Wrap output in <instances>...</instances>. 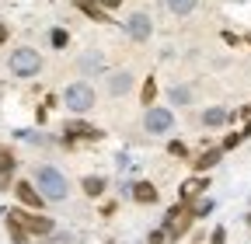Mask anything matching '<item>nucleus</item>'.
I'll use <instances>...</instances> for the list:
<instances>
[{"label":"nucleus","instance_id":"obj_1","mask_svg":"<svg viewBox=\"0 0 251 244\" xmlns=\"http://www.w3.org/2000/svg\"><path fill=\"white\" fill-rule=\"evenodd\" d=\"M35 181H39L42 199H49V202H63V199H67V178H63L56 168H39Z\"/></svg>","mask_w":251,"mask_h":244},{"label":"nucleus","instance_id":"obj_2","mask_svg":"<svg viewBox=\"0 0 251 244\" xmlns=\"http://www.w3.org/2000/svg\"><path fill=\"white\" fill-rule=\"evenodd\" d=\"M39 67H42V59L35 49H14L11 52V73L14 77H35Z\"/></svg>","mask_w":251,"mask_h":244},{"label":"nucleus","instance_id":"obj_3","mask_svg":"<svg viewBox=\"0 0 251 244\" xmlns=\"http://www.w3.org/2000/svg\"><path fill=\"white\" fill-rule=\"evenodd\" d=\"M63 105H67L70 112H87V108H94V91L87 87V84H70L67 91H63Z\"/></svg>","mask_w":251,"mask_h":244},{"label":"nucleus","instance_id":"obj_4","mask_svg":"<svg viewBox=\"0 0 251 244\" xmlns=\"http://www.w3.org/2000/svg\"><path fill=\"white\" fill-rule=\"evenodd\" d=\"M7 217H14L28 234H52V220L42 217V213H25V209H11Z\"/></svg>","mask_w":251,"mask_h":244},{"label":"nucleus","instance_id":"obj_5","mask_svg":"<svg viewBox=\"0 0 251 244\" xmlns=\"http://www.w3.org/2000/svg\"><path fill=\"white\" fill-rule=\"evenodd\" d=\"M63 133H67V136H63L67 146H74V140H98L101 136V129L87 126V122H67V129H63Z\"/></svg>","mask_w":251,"mask_h":244},{"label":"nucleus","instance_id":"obj_6","mask_svg":"<svg viewBox=\"0 0 251 244\" xmlns=\"http://www.w3.org/2000/svg\"><path fill=\"white\" fill-rule=\"evenodd\" d=\"M171 122H175V115L168 108H147V129L150 133H168Z\"/></svg>","mask_w":251,"mask_h":244},{"label":"nucleus","instance_id":"obj_7","mask_svg":"<svg viewBox=\"0 0 251 244\" xmlns=\"http://www.w3.org/2000/svg\"><path fill=\"white\" fill-rule=\"evenodd\" d=\"M126 32H129L136 42H147V39H150V32H153V24H150V18H147V14H133L129 21H126Z\"/></svg>","mask_w":251,"mask_h":244},{"label":"nucleus","instance_id":"obj_8","mask_svg":"<svg viewBox=\"0 0 251 244\" xmlns=\"http://www.w3.org/2000/svg\"><path fill=\"white\" fill-rule=\"evenodd\" d=\"M14 192H18V199H21L25 206H31V209H42V202H46V199H42V192L31 185V181H18Z\"/></svg>","mask_w":251,"mask_h":244},{"label":"nucleus","instance_id":"obj_9","mask_svg":"<svg viewBox=\"0 0 251 244\" xmlns=\"http://www.w3.org/2000/svg\"><path fill=\"white\" fill-rule=\"evenodd\" d=\"M77 7L87 14V18H94V21H101V24H108L112 18H108V11L98 4V0H77Z\"/></svg>","mask_w":251,"mask_h":244},{"label":"nucleus","instance_id":"obj_10","mask_svg":"<svg viewBox=\"0 0 251 244\" xmlns=\"http://www.w3.org/2000/svg\"><path fill=\"white\" fill-rule=\"evenodd\" d=\"M14 157H11V150L7 146H0V189H7V181H11V171H14Z\"/></svg>","mask_w":251,"mask_h":244},{"label":"nucleus","instance_id":"obj_11","mask_svg":"<svg viewBox=\"0 0 251 244\" xmlns=\"http://www.w3.org/2000/svg\"><path fill=\"white\" fill-rule=\"evenodd\" d=\"M133 199L143 202V206L147 202H157V189L150 185V181H136V185H133Z\"/></svg>","mask_w":251,"mask_h":244},{"label":"nucleus","instance_id":"obj_12","mask_svg":"<svg viewBox=\"0 0 251 244\" xmlns=\"http://www.w3.org/2000/svg\"><path fill=\"white\" fill-rule=\"evenodd\" d=\"M202 189H209V181H206V178H188V181H185V185H181V199L188 202V199H192V195H199Z\"/></svg>","mask_w":251,"mask_h":244},{"label":"nucleus","instance_id":"obj_13","mask_svg":"<svg viewBox=\"0 0 251 244\" xmlns=\"http://www.w3.org/2000/svg\"><path fill=\"white\" fill-rule=\"evenodd\" d=\"M196 4H199V0H168V11L178 14V18H185V14L196 11Z\"/></svg>","mask_w":251,"mask_h":244},{"label":"nucleus","instance_id":"obj_14","mask_svg":"<svg viewBox=\"0 0 251 244\" xmlns=\"http://www.w3.org/2000/svg\"><path fill=\"white\" fill-rule=\"evenodd\" d=\"M7 234H11V241H14V244H28V230H25L14 217H7Z\"/></svg>","mask_w":251,"mask_h":244},{"label":"nucleus","instance_id":"obj_15","mask_svg":"<svg viewBox=\"0 0 251 244\" xmlns=\"http://www.w3.org/2000/svg\"><path fill=\"white\" fill-rule=\"evenodd\" d=\"M129 84H133L129 73H112V80H108V87L115 91V95H126V91H129Z\"/></svg>","mask_w":251,"mask_h":244},{"label":"nucleus","instance_id":"obj_16","mask_svg":"<svg viewBox=\"0 0 251 244\" xmlns=\"http://www.w3.org/2000/svg\"><path fill=\"white\" fill-rule=\"evenodd\" d=\"M220 164V150H206V154L196 161V171H209V168H216Z\"/></svg>","mask_w":251,"mask_h":244},{"label":"nucleus","instance_id":"obj_17","mask_svg":"<svg viewBox=\"0 0 251 244\" xmlns=\"http://www.w3.org/2000/svg\"><path fill=\"white\" fill-rule=\"evenodd\" d=\"M84 192L94 199V195H101L105 192V178H84Z\"/></svg>","mask_w":251,"mask_h":244},{"label":"nucleus","instance_id":"obj_18","mask_svg":"<svg viewBox=\"0 0 251 244\" xmlns=\"http://www.w3.org/2000/svg\"><path fill=\"white\" fill-rule=\"evenodd\" d=\"M202 122H206V126H224V122H227V112H224V108H209V112L202 115Z\"/></svg>","mask_w":251,"mask_h":244},{"label":"nucleus","instance_id":"obj_19","mask_svg":"<svg viewBox=\"0 0 251 244\" xmlns=\"http://www.w3.org/2000/svg\"><path fill=\"white\" fill-rule=\"evenodd\" d=\"M168 154H171V157H188V146H185L181 140H171V143H168Z\"/></svg>","mask_w":251,"mask_h":244},{"label":"nucleus","instance_id":"obj_20","mask_svg":"<svg viewBox=\"0 0 251 244\" xmlns=\"http://www.w3.org/2000/svg\"><path fill=\"white\" fill-rule=\"evenodd\" d=\"M206 213H213V199H199L192 206V217H206Z\"/></svg>","mask_w":251,"mask_h":244},{"label":"nucleus","instance_id":"obj_21","mask_svg":"<svg viewBox=\"0 0 251 244\" xmlns=\"http://www.w3.org/2000/svg\"><path fill=\"white\" fill-rule=\"evenodd\" d=\"M153 98H157V84L147 80V84H143V105H153Z\"/></svg>","mask_w":251,"mask_h":244},{"label":"nucleus","instance_id":"obj_22","mask_svg":"<svg viewBox=\"0 0 251 244\" xmlns=\"http://www.w3.org/2000/svg\"><path fill=\"white\" fill-rule=\"evenodd\" d=\"M49 39H52V46H56V49H63V46H67V42H70V35H67V32H63V28H56V32H52Z\"/></svg>","mask_w":251,"mask_h":244},{"label":"nucleus","instance_id":"obj_23","mask_svg":"<svg viewBox=\"0 0 251 244\" xmlns=\"http://www.w3.org/2000/svg\"><path fill=\"white\" fill-rule=\"evenodd\" d=\"M241 140H244L241 133H230V136L224 140V150H234V146H241Z\"/></svg>","mask_w":251,"mask_h":244},{"label":"nucleus","instance_id":"obj_24","mask_svg":"<svg viewBox=\"0 0 251 244\" xmlns=\"http://www.w3.org/2000/svg\"><path fill=\"white\" fill-rule=\"evenodd\" d=\"M171 101H175V105L188 101V91H185V87H175V91H171Z\"/></svg>","mask_w":251,"mask_h":244},{"label":"nucleus","instance_id":"obj_25","mask_svg":"<svg viewBox=\"0 0 251 244\" xmlns=\"http://www.w3.org/2000/svg\"><path fill=\"white\" fill-rule=\"evenodd\" d=\"M209 244H227V230H224V227H216L213 237H209Z\"/></svg>","mask_w":251,"mask_h":244},{"label":"nucleus","instance_id":"obj_26","mask_svg":"<svg viewBox=\"0 0 251 244\" xmlns=\"http://www.w3.org/2000/svg\"><path fill=\"white\" fill-rule=\"evenodd\" d=\"M147 244H164V230H153V234H150V241H147Z\"/></svg>","mask_w":251,"mask_h":244},{"label":"nucleus","instance_id":"obj_27","mask_svg":"<svg viewBox=\"0 0 251 244\" xmlns=\"http://www.w3.org/2000/svg\"><path fill=\"white\" fill-rule=\"evenodd\" d=\"M224 42H227V46H237V42H241V39H237V35H234V32H224Z\"/></svg>","mask_w":251,"mask_h":244},{"label":"nucleus","instance_id":"obj_28","mask_svg":"<svg viewBox=\"0 0 251 244\" xmlns=\"http://www.w3.org/2000/svg\"><path fill=\"white\" fill-rule=\"evenodd\" d=\"M98 4H101V7L108 11V7H119V4H122V0H98Z\"/></svg>","mask_w":251,"mask_h":244},{"label":"nucleus","instance_id":"obj_29","mask_svg":"<svg viewBox=\"0 0 251 244\" xmlns=\"http://www.w3.org/2000/svg\"><path fill=\"white\" fill-rule=\"evenodd\" d=\"M4 39H7V28H4V24H0V42H4Z\"/></svg>","mask_w":251,"mask_h":244},{"label":"nucleus","instance_id":"obj_30","mask_svg":"<svg viewBox=\"0 0 251 244\" xmlns=\"http://www.w3.org/2000/svg\"><path fill=\"white\" fill-rule=\"evenodd\" d=\"M244 220H248V227H251V213H248V217H244Z\"/></svg>","mask_w":251,"mask_h":244},{"label":"nucleus","instance_id":"obj_31","mask_svg":"<svg viewBox=\"0 0 251 244\" xmlns=\"http://www.w3.org/2000/svg\"><path fill=\"white\" fill-rule=\"evenodd\" d=\"M248 46H251V35H248Z\"/></svg>","mask_w":251,"mask_h":244}]
</instances>
